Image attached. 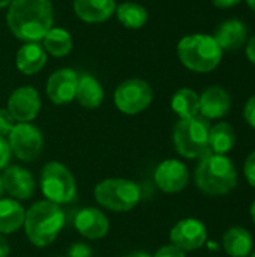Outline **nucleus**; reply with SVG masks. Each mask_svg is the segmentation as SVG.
Returning a JSON list of instances; mask_svg holds the SVG:
<instances>
[{
	"label": "nucleus",
	"instance_id": "58836bf2",
	"mask_svg": "<svg viewBox=\"0 0 255 257\" xmlns=\"http://www.w3.org/2000/svg\"><path fill=\"white\" fill-rule=\"evenodd\" d=\"M251 215H252V220H254L255 223V202L252 203V206H251Z\"/></svg>",
	"mask_w": 255,
	"mask_h": 257
},
{
	"label": "nucleus",
	"instance_id": "a19ab883",
	"mask_svg": "<svg viewBox=\"0 0 255 257\" xmlns=\"http://www.w3.org/2000/svg\"><path fill=\"white\" fill-rule=\"evenodd\" d=\"M251 257H255V253H252V254H251Z\"/></svg>",
	"mask_w": 255,
	"mask_h": 257
},
{
	"label": "nucleus",
	"instance_id": "a211bd4d",
	"mask_svg": "<svg viewBox=\"0 0 255 257\" xmlns=\"http://www.w3.org/2000/svg\"><path fill=\"white\" fill-rule=\"evenodd\" d=\"M47 62V51L39 42H27L17 53V68L26 74H38Z\"/></svg>",
	"mask_w": 255,
	"mask_h": 257
},
{
	"label": "nucleus",
	"instance_id": "e433bc0d",
	"mask_svg": "<svg viewBox=\"0 0 255 257\" xmlns=\"http://www.w3.org/2000/svg\"><path fill=\"white\" fill-rule=\"evenodd\" d=\"M14 0H0V8H5V6H8V5H11Z\"/></svg>",
	"mask_w": 255,
	"mask_h": 257
},
{
	"label": "nucleus",
	"instance_id": "6ab92c4d",
	"mask_svg": "<svg viewBox=\"0 0 255 257\" xmlns=\"http://www.w3.org/2000/svg\"><path fill=\"white\" fill-rule=\"evenodd\" d=\"M246 26L240 20L224 21L213 36L221 50H237L246 41Z\"/></svg>",
	"mask_w": 255,
	"mask_h": 257
},
{
	"label": "nucleus",
	"instance_id": "4be33fe9",
	"mask_svg": "<svg viewBox=\"0 0 255 257\" xmlns=\"http://www.w3.org/2000/svg\"><path fill=\"white\" fill-rule=\"evenodd\" d=\"M224 250L231 257H246L252 250V236L243 227H231L222 236Z\"/></svg>",
	"mask_w": 255,
	"mask_h": 257
},
{
	"label": "nucleus",
	"instance_id": "20e7f679",
	"mask_svg": "<svg viewBox=\"0 0 255 257\" xmlns=\"http://www.w3.org/2000/svg\"><path fill=\"white\" fill-rule=\"evenodd\" d=\"M180 62L191 71L210 72L215 69L222 57V50L209 35H189L185 36L177 45Z\"/></svg>",
	"mask_w": 255,
	"mask_h": 257
},
{
	"label": "nucleus",
	"instance_id": "0eeeda50",
	"mask_svg": "<svg viewBox=\"0 0 255 257\" xmlns=\"http://www.w3.org/2000/svg\"><path fill=\"white\" fill-rule=\"evenodd\" d=\"M39 185L45 200L56 205L71 203L77 196V181L74 175L59 161H50L42 167Z\"/></svg>",
	"mask_w": 255,
	"mask_h": 257
},
{
	"label": "nucleus",
	"instance_id": "4c0bfd02",
	"mask_svg": "<svg viewBox=\"0 0 255 257\" xmlns=\"http://www.w3.org/2000/svg\"><path fill=\"white\" fill-rule=\"evenodd\" d=\"M246 3H248V6H249L252 11H255V0H246Z\"/></svg>",
	"mask_w": 255,
	"mask_h": 257
},
{
	"label": "nucleus",
	"instance_id": "f704fd0d",
	"mask_svg": "<svg viewBox=\"0 0 255 257\" xmlns=\"http://www.w3.org/2000/svg\"><path fill=\"white\" fill-rule=\"evenodd\" d=\"M212 2L218 8H231V6L237 5L240 0H212Z\"/></svg>",
	"mask_w": 255,
	"mask_h": 257
},
{
	"label": "nucleus",
	"instance_id": "aec40b11",
	"mask_svg": "<svg viewBox=\"0 0 255 257\" xmlns=\"http://www.w3.org/2000/svg\"><path fill=\"white\" fill-rule=\"evenodd\" d=\"M26 209L18 200L0 199V235H11L23 227Z\"/></svg>",
	"mask_w": 255,
	"mask_h": 257
},
{
	"label": "nucleus",
	"instance_id": "423d86ee",
	"mask_svg": "<svg viewBox=\"0 0 255 257\" xmlns=\"http://www.w3.org/2000/svg\"><path fill=\"white\" fill-rule=\"evenodd\" d=\"M210 125L203 116L180 119L173 133L174 148L183 158H203L209 152Z\"/></svg>",
	"mask_w": 255,
	"mask_h": 257
},
{
	"label": "nucleus",
	"instance_id": "2f4dec72",
	"mask_svg": "<svg viewBox=\"0 0 255 257\" xmlns=\"http://www.w3.org/2000/svg\"><path fill=\"white\" fill-rule=\"evenodd\" d=\"M243 116H245V120L255 128V95L248 99L246 105H245V110H243Z\"/></svg>",
	"mask_w": 255,
	"mask_h": 257
},
{
	"label": "nucleus",
	"instance_id": "39448f33",
	"mask_svg": "<svg viewBox=\"0 0 255 257\" xmlns=\"http://www.w3.org/2000/svg\"><path fill=\"white\" fill-rule=\"evenodd\" d=\"M93 196L98 205L108 211L129 212L138 205L141 188L137 182L129 179L108 178L96 184Z\"/></svg>",
	"mask_w": 255,
	"mask_h": 257
},
{
	"label": "nucleus",
	"instance_id": "6e6552de",
	"mask_svg": "<svg viewBox=\"0 0 255 257\" xmlns=\"http://www.w3.org/2000/svg\"><path fill=\"white\" fill-rule=\"evenodd\" d=\"M8 143L12 155L18 160L32 163L41 157L44 149V137L38 126L32 123L18 122L14 125L11 133L8 134Z\"/></svg>",
	"mask_w": 255,
	"mask_h": 257
},
{
	"label": "nucleus",
	"instance_id": "f8f14e48",
	"mask_svg": "<svg viewBox=\"0 0 255 257\" xmlns=\"http://www.w3.org/2000/svg\"><path fill=\"white\" fill-rule=\"evenodd\" d=\"M189 181L188 167L174 158L162 161L155 170V184L156 187L168 194H176L185 190Z\"/></svg>",
	"mask_w": 255,
	"mask_h": 257
},
{
	"label": "nucleus",
	"instance_id": "412c9836",
	"mask_svg": "<svg viewBox=\"0 0 255 257\" xmlns=\"http://www.w3.org/2000/svg\"><path fill=\"white\" fill-rule=\"evenodd\" d=\"M75 98L84 108L92 110L101 105L104 99V89L95 77L83 74L81 77H78Z\"/></svg>",
	"mask_w": 255,
	"mask_h": 257
},
{
	"label": "nucleus",
	"instance_id": "c9c22d12",
	"mask_svg": "<svg viewBox=\"0 0 255 257\" xmlns=\"http://www.w3.org/2000/svg\"><path fill=\"white\" fill-rule=\"evenodd\" d=\"M123 257H152L149 253H144V251H134V253H129Z\"/></svg>",
	"mask_w": 255,
	"mask_h": 257
},
{
	"label": "nucleus",
	"instance_id": "f3484780",
	"mask_svg": "<svg viewBox=\"0 0 255 257\" xmlns=\"http://www.w3.org/2000/svg\"><path fill=\"white\" fill-rule=\"evenodd\" d=\"M75 14L86 23H102L116 12L114 0H74Z\"/></svg>",
	"mask_w": 255,
	"mask_h": 257
},
{
	"label": "nucleus",
	"instance_id": "a878e982",
	"mask_svg": "<svg viewBox=\"0 0 255 257\" xmlns=\"http://www.w3.org/2000/svg\"><path fill=\"white\" fill-rule=\"evenodd\" d=\"M116 14H117L119 21L129 29H140L147 21L146 8L132 2L122 3L119 8H116Z\"/></svg>",
	"mask_w": 255,
	"mask_h": 257
},
{
	"label": "nucleus",
	"instance_id": "2eb2a0df",
	"mask_svg": "<svg viewBox=\"0 0 255 257\" xmlns=\"http://www.w3.org/2000/svg\"><path fill=\"white\" fill-rule=\"evenodd\" d=\"M77 84L78 75L74 69H59L47 81V96L50 98L51 102L57 105L68 104L75 98Z\"/></svg>",
	"mask_w": 255,
	"mask_h": 257
},
{
	"label": "nucleus",
	"instance_id": "1a4fd4ad",
	"mask_svg": "<svg viewBox=\"0 0 255 257\" xmlns=\"http://www.w3.org/2000/svg\"><path fill=\"white\" fill-rule=\"evenodd\" d=\"M153 99L150 84L140 78H129L117 86L114 92V104L125 114H138L144 111Z\"/></svg>",
	"mask_w": 255,
	"mask_h": 257
},
{
	"label": "nucleus",
	"instance_id": "f257e3e1",
	"mask_svg": "<svg viewBox=\"0 0 255 257\" xmlns=\"http://www.w3.org/2000/svg\"><path fill=\"white\" fill-rule=\"evenodd\" d=\"M6 20L18 39L38 42L51 29L53 6L50 0H14Z\"/></svg>",
	"mask_w": 255,
	"mask_h": 257
},
{
	"label": "nucleus",
	"instance_id": "c756f323",
	"mask_svg": "<svg viewBox=\"0 0 255 257\" xmlns=\"http://www.w3.org/2000/svg\"><path fill=\"white\" fill-rule=\"evenodd\" d=\"M243 173H245V178L249 182V185H252L255 188V152H252L246 158L245 166H243Z\"/></svg>",
	"mask_w": 255,
	"mask_h": 257
},
{
	"label": "nucleus",
	"instance_id": "cd10ccee",
	"mask_svg": "<svg viewBox=\"0 0 255 257\" xmlns=\"http://www.w3.org/2000/svg\"><path fill=\"white\" fill-rule=\"evenodd\" d=\"M66 257H93V250L86 242H75L69 247Z\"/></svg>",
	"mask_w": 255,
	"mask_h": 257
},
{
	"label": "nucleus",
	"instance_id": "f03ea898",
	"mask_svg": "<svg viewBox=\"0 0 255 257\" xmlns=\"http://www.w3.org/2000/svg\"><path fill=\"white\" fill-rule=\"evenodd\" d=\"M65 226V212L60 205L48 200L35 202L24 218V232L32 245L45 248L56 241Z\"/></svg>",
	"mask_w": 255,
	"mask_h": 257
},
{
	"label": "nucleus",
	"instance_id": "473e14b6",
	"mask_svg": "<svg viewBox=\"0 0 255 257\" xmlns=\"http://www.w3.org/2000/svg\"><path fill=\"white\" fill-rule=\"evenodd\" d=\"M11 248H9V242L5 238V235H0V257H9Z\"/></svg>",
	"mask_w": 255,
	"mask_h": 257
},
{
	"label": "nucleus",
	"instance_id": "79ce46f5",
	"mask_svg": "<svg viewBox=\"0 0 255 257\" xmlns=\"http://www.w3.org/2000/svg\"><path fill=\"white\" fill-rule=\"evenodd\" d=\"M56 257H62V256H56Z\"/></svg>",
	"mask_w": 255,
	"mask_h": 257
},
{
	"label": "nucleus",
	"instance_id": "72a5a7b5",
	"mask_svg": "<svg viewBox=\"0 0 255 257\" xmlns=\"http://www.w3.org/2000/svg\"><path fill=\"white\" fill-rule=\"evenodd\" d=\"M246 56H248V59L255 63V36L254 38H251L249 39V42H248V47H246Z\"/></svg>",
	"mask_w": 255,
	"mask_h": 257
},
{
	"label": "nucleus",
	"instance_id": "bb28decb",
	"mask_svg": "<svg viewBox=\"0 0 255 257\" xmlns=\"http://www.w3.org/2000/svg\"><path fill=\"white\" fill-rule=\"evenodd\" d=\"M14 125H15V120L8 111V108H0V136L8 137Z\"/></svg>",
	"mask_w": 255,
	"mask_h": 257
},
{
	"label": "nucleus",
	"instance_id": "7ed1b4c3",
	"mask_svg": "<svg viewBox=\"0 0 255 257\" xmlns=\"http://www.w3.org/2000/svg\"><path fill=\"white\" fill-rule=\"evenodd\" d=\"M195 185L204 194L221 196L230 193L237 184V172L225 155L207 154L195 169Z\"/></svg>",
	"mask_w": 255,
	"mask_h": 257
},
{
	"label": "nucleus",
	"instance_id": "ea45409f",
	"mask_svg": "<svg viewBox=\"0 0 255 257\" xmlns=\"http://www.w3.org/2000/svg\"><path fill=\"white\" fill-rule=\"evenodd\" d=\"M3 193H5V190H3V182H2V176H0V199H2Z\"/></svg>",
	"mask_w": 255,
	"mask_h": 257
},
{
	"label": "nucleus",
	"instance_id": "dca6fc26",
	"mask_svg": "<svg viewBox=\"0 0 255 257\" xmlns=\"http://www.w3.org/2000/svg\"><path fill=\"white\" fill-rule=\"evenodd\" d=\"M231 99L222 87H209L200 96V113L204 119H219L230 110Z\"/></svg>",
	"mask_w": 255,
	"mask_h": 257
},
{
	"label": "nucleus",
	"instance_id": "b1692460",
	"mask_svg": "<svg viewBox=\"0 0 255 257\" xmlns=\"http://www.w3.org/2000/svg\"><path fill=\"white\" fill-rule=\"evenodd\" d=\"M171 108L180 119L194 117L200 110V96L191 89H180L171 98Z\"/></svg>",
	"mask_w": 255,
	"mask_h": 257
},
{
	"label": "nucleus",
	"instance_id": "ddd939ff",
	"mask_svg": "<svg viewBox=\"0 0 255 257\" xmlns=\"http://www.w3.org/2000/svg\"><path fill=\"white\" fill-rule=\"evenodd\" d=\"M2 182L3 190L14 200H29L36 191V182L33 175L21 166H8L3 169Z\"/></svg>",
	"mask_w": 255,
	"mask_h": 257
},
{
	"label": "nucleus",
	"instance_id": "c85d7f7f",
	"mask_svg": "<svg viewBox=\"0 0 255 257\" xmlns=\"http://www.w3.org/2000/svg\"><path fill=\"white\" fill-rule=\"evenodd\" d=\"M11 157H12V152H11L8 139L0 136V170L8 167V164L11 161Z\"/></svg>",
	"mask_w": 255,
	"mask_h": 257
},
{
	"label": "nucleus",
	"instance_id": "7c9ffc66",
	"mask_svg": "<svg viewBox=\"0 0 255 257\" xmlns=\"http://www.w3.org/2000/svg\"><path fill=\"white\" fill-rule=\"evenodd\" d=\"M152 257H185V251L177 248L176 245H164Z\"/></svg>",
	"mask_w": 255,
	"mask_h": 257
},
{
	"label": "nucleus",
	"instance_id": "4468645a",
	"mask_svg": "<svg viewBox=\"0 0 255 257\" xmlns=\"http://www.w3.org/2000/svg\"><path fill=\"white\" fill-rule=\"evenodd\" d=\"M74 226L83 238L90 241L104 238L110 230V221L107 215L93 206L81 208L74 217Z\"/></svg>",
	"mask_w": 255,
	"mask_h": 257
},
{
	"label": "nucleus",
	"instance_id": "9d476101",
	"mask_svg": "<svg viewBox=\"0 0 255 257\" xmlns=\"http://www.w3.org/2000/svg\"><path fill=\"white\" fill-rule=\"evenodd\" d=\"M207 239L206 226L197 218H185L176 223L170 232V241L182 251H194L204 245Z\"/></svg>",
	"mask_w": 255,
	"mask_h": 257
},
{
	"label": "nucleus",
	"instance_id": "393cba45",
	"mask_svg": "<svg viewBox=\"0 0 255 257\" xmlns=\"http://www.w3.org/2000/svg\"><path fill=\"white\" fill-rule=\"evenodd\" d=\"M45 51H48L54 57L66 56L72 48V38L71 35L63 29H50L47 35L44 36V45Z\"/></svg>",
	"mask_w": 255,
	"mask_h": 257
},
{
	"label": "nucleus",
	"instance_id": "5701e85b",
	"mask_svg": "<svg viewBox=\"0 0 255 257\" xmlns=\"http://www.w3.org/2000/svg\"><path fill=\"white\" fill-rule=\"evenodd\" d=\"M236 145V133L227 122L216 123L209 130V151L216 155H225Z\"/></svg>",
	"mask_w": 255,
	"mask_h": 257
},
{
	"label": "nucleus",
	"instance_id": "9b49d317",
	"mask_svg": "<svg viewBox=\"0 0 255 257\" xmlns=\"http://www.w3.org/2000/svg\"><path fill=\"white\" fill-rule=\"evenodd\" d=\"M41 110V96L36 89L23 86L14 90L8 99V111L17 122L30 123Z\"/></svg>",
	"mask_w": 255,
	"mask_h": 257
}]
</instances>
